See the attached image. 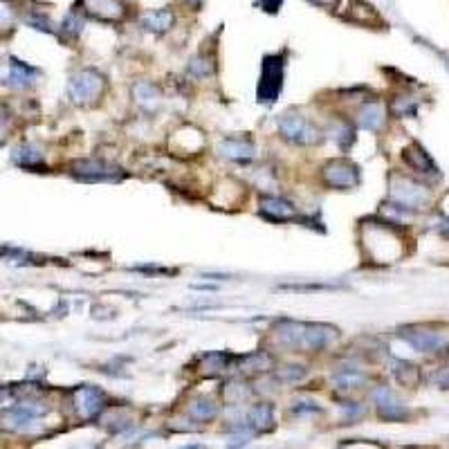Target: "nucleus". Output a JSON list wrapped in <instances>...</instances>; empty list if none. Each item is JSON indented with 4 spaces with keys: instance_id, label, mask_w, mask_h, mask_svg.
<instances>
[{
    "instance_id": "obj_3",
    "label": "nucleus",
    "mask_w": 449,
    "mask_h": 449,
    "mask_svg": "<svg viewBox=\"0 0 449 449\" xmlns=\"http://www.w3.org/2000/svg\"><path fill=\"white\" fill-rule=\"evenodd\" d=\"M104 92V77L92 68L77 70L68 81V94L75 104H90Z\"/></svg>"
},
{
    "instance_id": "obj_14",
    "label": "nucleus",
    "mask_w": 449,
    "mask_h": 449,
    "mask_svg": "<svg viewBox=\"0 0 449 449\" xmlns=\"http://www.w3.org/2000/svg\"><path fill=\"white\" fill-rule=\"evenodd\" d=\"M133 94H135V102L142 108H147V111H155V106L160 104V92H157V88L149 81L137 83V86L133 88Z\"/></svg>"
},
{
    "instance_id": "obj_1",
    "label": "nucleus",
    "mask_w": 449,
    "mask_h": 449,
    "mask_svg": "<svg viewBox=\"0 0 449 449\" xmlns=\"http://www.w3.org/2000/svg\"><path fill=\"white\" fill-rule=\"evenodd\" d=\"M276 339L283 346L301 348V350H324L331 346L337 337V328L328 324H306L283 319L276 324Z\"/></svg>"
},
{
    "instance_id": "obj_20",
    "label": "nucleus",
    "mask_w": 449,
    "mask_h": 449,
    "mask_svg": "<svg viewBox=\"0 0 449 449\" xmlns=\"http://www.w3.org/2000/svg\"><path fill=\"white\" fill-rule=\"evenodd\" d=\"M11 20H14V16H11L9 5H5L3 0H0V30H7L11 25Z\"/></svg>"
},
{
    "instance_id": "obj_19",
    "label": "nucleus",
    "mask_w": 449,
    "mask_h": 449,
    "mask_svg": "<svg viewBox=\"0 0 449 449\" xmlns=\"http://www.w3.org/2000/svg\"><path fill=\"white\" fill-rule=\"evenodd\" d=\"M83 27V18L77 14V11H72V14H68V18L63 20V32L70 34V36H77Z\"/></svg>"
},
{
    "instance_id": "obj_23",
    "label": "nucleus",
    "mask_w": 449,
    "mask_h": 449,
    "mask_svg": "<svg viewBox=\"0 0 449 449\" xmlns=\"http://www.w3.org/2000/svg\"><path fill=\"white\" fill-rule=\"evenodd\" d=\"M187 3H191V5H198V3H200V0H187Z\"/></svg>"
},
{
    "instance_id": "obj_21",
    "label": "nucleus",
    "mask_w": 449,
    "mask_h": 449,
    "mask_svg": "<svg viewBox=\"0 0 449 449\" xmlns=\"http://www.w3.org/2000/svg\"><path fill=\"white\" fill-rule=\"evenodd\" d=\"M261 5H263V9H268V11H276L278 5H281V0H261Z\"/></svg>"
},
{
    "instance_id": "obj_22",
    "label": "nucleus",
    "mask_w": 449,
    "mask_h": 449,
    "mask_svg": "<svg viewBox=\"0 0 449 449\" xmlns=\"http://www.w3.org/2000/svg\"><path fill=\"white\" fill-rule=\"evenodd\" d=\"M310 3L319 5V7H335V5H337V0H310Z\"/></svg>"
},
{
    "instance_id": "obj_4",
    "label": "nucleus",
    "mask_w": 449,
    "mask_h": 449,
    "mask_svg": "<svg viewBox=\"0 0 449 449\" xmlns=\"http://www.w3.org/2000/svg\"><path fill=\"white\" fill-rule=\"evenodd\" d=\"M283 86V59L281 56H265L259 81V102L274 104Z\"/></svg>"
},
{
    "instance_id": "obj_18",
    "label": "nucleus",
    "mask_w": 449,
    "mask_h": 449,
    "mask_svg": "<svg viewBox=\"0 0 449 449\" xmlns=\"http://www.w3.org/2000/svg\"><path fill=\"white\" fill-rule=\"evenodd\" d=\"M252 422L259 424V427H263V422H272V407L270 405H259L252 409Z\"/></svg>"
},
{
    "instance_id": "obj_7",
    "label": "nucleus",
    "mask_w": 449,
    "mask_h": 449,
    "mask_svg": "<svg viewBox=\"0 0 449 449\" xmlns=\"http://www.w3.org/2000/svg\"><path fill=\"white\" fill-rule=\"evenodd\" d=\"M119 171L121 168L99 160H79L72 164V176L83 182H111L119 178Z\"/></svg>"
},
{
    "instance_id": "obj_11",
    "label": "nucleus",
    "mask_w": 449,
    "mask_h": 449,
    "mask_svg": "<svg viewBox=\"0 0 449 449\" xmlns=\"http://www.w3.org/2000/svg\"><path fill=\"white\" fill-rule=\"evenodd\" d=\"M77 407L81 416L90 418L102 409V393L92 386H81V389H77Z\"/></svg>"
},
{
    "instance_id": "obj_12",
    "label": "nucleus",
    "mask_w": 449,
    "mask_h": 449,
    "mask_svg": "<svg viewBox=\"0 0 449 449\" xmlns=\"http://www.w3.org/2000/svg\"><path fill=\"white\" fill-rule=\"evenodd\" d=\"M142 25L147 27L149 32L162 34V32H166L168 27L173 25V14H171L168 9H155V11H149V14L142 16Z\"/></svg>"
},
{
    "instance_id": "obj_2",
    "label": "nucleus",
    "mask_w": 449,
    "mask_h": 449,
    "mask_svg": "<svg viewBox=\"0 0 449 449\" xmlns=\"http://www.w3.org/2000/svg\"><path fill=\"white\" fill-rule=\"evenodd\" d=\"M278 130H281V135L288 142L301 144V147H312V144L321 142V130L308 117H303L295 111H288L278 119Z\"/></svg>"
},
{
    "instance_id": "obj_15",
    "label": "nucleus",
    "mask_w": 449,
    "mask_h": 449,
    "mask_svg": "<svg viewBox=\"0 0 449 449\" xmlns=\"http://www.w3.org/2000/svg\"><path fill=\"white\" fill-rule=\"evenodd\" d=\"M382 119H384V115H382V106L380 104H364L362 108H359V113H357V121H359V126H364V128H371V130H375L380 124H382Z\"/></svg>"
},
{
    "instance_id": "obj_13",
    "label": "nucleus",
    "mask_w": 449,
    "mask_h": 449,
    "mask_svg": "<svg viewBox=\"0 0 449 449\" xmlns=\"http://www.w3.org/2000/svg\"><path fill=\"white\" fill-rule=\"evenodd\" d=\"M11 160L25 168H34V166L43 164V155L34 144H20V147H16L14 153H11Z\"/></svg>"
},
{
    "instance_id": "obj_6",
    "label": "nucleus",
    "mask_w": 449,
    "mask_h": 449,
    "mask_svg": "<svg viewBox=\"0 0 449 449\" xmlns=\"http://www.w3.org/2000/svg\"><path fill=\"white\" fill-rule=\"evenodd\" d=\"M321 178L331 189H353L359 182V168L353 162L337 157L321 168Z\"/></svg>"
},
{
    "instance_id": "obj_8",
    "label": "nucleus",
    "mask_w": 449,
    "mask_h": 449,
    "mask_svg": "<svg viewBox=\"0 0 449 449\" xmlns=\"http://www.w3.org/2000/svg\"><path fill=\"white\" fill-rule=\"evenodd\" d=\"M218 153L227 160H234V162H250L254 155H257V149H254L252 140L245 137H227L218 144Z\"/></svg>"
},
{
    "instance_id": "obj_10",
    "label": "nucleus",
    "mask_w": 449,
    "mask_h": 449,
    "mask_svg": "<svg viewBox=\"0 0 449 449\" xmlns=\"http://www.w3.org/2000/svg\"><path fill=\"white\" fill-rule=\"evenodd\" d=\"M83 5L90 14L104 20H117L124 16V5L119 0H83Z\"/></svg>"
},
{
    "instance_id": "obj_16",
    "label": "nucleus",
    "mask_w": 449,
    "mask_h": 449,
    "mask_svg": "<svg viewBox=\"0 0 449 449\" xmlns=\"http://www.w3.org/2000/svg\"><path fill=\"white\" fill-rule=\"evenodd\" d=\"M227 364H229V357L225 353H209V355L202 357V369L209 375L221 373L223 369H227Z\"/></svg>"
},
{
    "instance_id": "obj_9",
    "label": "nucleus",
    "mask_w": 449,
    "mask_h": 449,
    "mask_svg": "<svg viewBox=\"0 0 449 449\" xmlns=\"http://www.w3.org/2000/svg\"><path fill=\"white\" fill-rule=\"evenodd\" d=\"M261 214L268 218V221H293V218H297V209L290 204L288 200L278 198V196H263L261 198Z\"/></svg>"
},
{
    "instance_id": "obj_5",
    "label": "nucleus",
    "mask_w": 449,
    "mask_h": 449,
    "mask_svg": "<svg viewBox=\"0 0 449 449\" xmlns=\"http://www.w3.org/2000/svg\"><path fill=\"white\" fill-rule=\"evenodd\" d=\"M39 77V72H36L32 66L23 63L16 56H3L0 59V83L7 88H30L34 79Z\"/></svg>"
},
{
    "instance_id": "obj_17",
    "label": "nucleus",
    "mask_w": 449,
    "mask_h": 449,
    "mask_svg": "<svg viewBox=\"0 0 449 449\" xmlns=\"http://www.w3.org/2000/svg\"><path fill=\"white\" fill-rule=\"evenodd\" d=\"M191 414L196 416V418L207 420V418H214L216 416V407H214L211 400H198V402H193Z\"/></svg>"
}]
</instances>
